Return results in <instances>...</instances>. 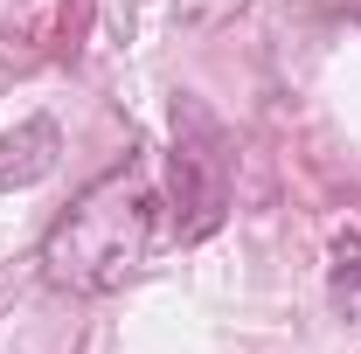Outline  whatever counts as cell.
<instances>
[{"instance_id": "obj_1", "label": "cell", "mask_w": 361, "mask_h": 354, "mask_svg": "<svg viewBox=\"0 0 361 354\" xmlns=\"http://www.w3.org/2000/svg\"><path fill=\"white\" fill-rule=\"evenodd\" d=\"M153 243H160V202L133 167H118L49 229L42 264L70 292H111L153 257Z\"/></svg>"}, {"instance_id": "obj_2", "label": "cell", "mask_w": 361, "mask_h": 354, "mask_svg": "<svg viewBox=\"0 0 361 354\" xmlns=\"http://www.w3.org/2000/svg\"><path fill=\"white\" fill-rule=\"evenodd\" d=\"M229 209V139L202 97L174 104V222L180 236H209Z\"/></svg>"}, {"instance_id": "obj_3", "label": "cell", "mask_w": 361, "mask_h": 354, "mask_svg": "<svg viewBox=\"0 0 361 354\" xmlns=\"http://www.w3.org/2000/svg\"><path fill=\"white\" fill-rule=\"evenodd\" d=\"M56 118H28V126H14V133H0V195H14V188H35V181L56 167Z\"/></svg>"}, {"instance_id": "obj_4", "label": "cell", "mask_w": 361, "mask_h": 354, "mask_svg": "<svg viewBox=\"0 0 361 354\" xmlns=\"http://www.w3.org/2000/svg\"><path fill=\"white\" fill-rule=\"evenodd\" d=\"M326 292H334V306L361 319V236L348 229L341 243H334V278H326Z\"/></svg>"}]
</instances>
